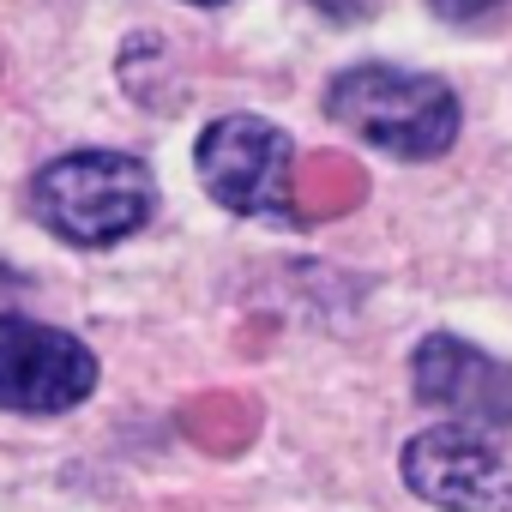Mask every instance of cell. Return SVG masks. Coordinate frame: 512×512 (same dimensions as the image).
Listing matches in <instances>:
<instances>
[{
	"mask_svg": "<svg viewBox=\"0 0 512 512\" xmlns=\"http://www.w3.org/2000/svg\"><path fill=\"white\" fill-rule=\"evenodd\" d=\"M326 115L356 133L362 145L404 157V163H428L458 139V97L428 79V73H404V67H350L332 79L326 91Z\"/></svg>",
	"mask_w": 512,
	"mask_h": 512,
	"instance_id": "obj_1",
	"label": "cell"
},
{
	"mask_svg": "<svg viewBox=\"0 0 512 512\" xmlns=\"http://www.w3.org/2000/svg\"><path fill=\"white\" fill-rule=\"evenodd\" d=\"M151 199V169L121 151H73L31 181V211L73 247H109L145 229Z\"/></svg>",
	"mask_w": 512,
	"mask_h": 512,
	"instance_id": "obj_2",
	"label": "cell"
},
{
	"mask_svg": "<svg viewBox=\"0 0 512 512\" xmlns=\"http://www.w3.org/2000/svg\"><path fill=\"white\" fill-rule=\"evenodd\" d=\"M193 163H199L205 193L223 211H241V217H290L296 199H302L296 151L260 115H223V121H211L199 133Z\"/></svg>",
	"mask_w": 512,
	"mask_h": 512,
	"instance_id": "obj_3",
	"label": "cell"
},
{
	"mask_svg": "<svg viewBox=\"0 0 512 512\" xmlns=\"http://www.w3.org/2000/svg\"><path fill=\"white\" fill-rule=\"evenodd\" d=\"M97 392V356L43 320L0 314V410H73Z\"/></svg>",
	"mask_w": 512,
	"mask_h": 512,
	"instance_id": "obj_4",
	"label": "cell"
},
{
	"mask_svg": "<svg viewBox=\"0 0 512 512\" xmlns=\"http://www.w3.org/2000/svg\"><path fill=\"white\" fill-rule=\"evenodd\" d=\"M416 398L428 410L446 416V428H470V434H506L512 428V368L482 356L476 344L434 332L416 344Z\"/></svg>",
	"mask_w": 512,
	"mask_h": 512,
	"instance_id": "obj_5",
	"label": "cell"
},
{
	"mask_svg": "<svg viewBox=\"0 0 512 512\" xmlns=\"http://www.w3.org/2000/svg\"><path fill=\"white\" fill-rule=\"evenodd\" d=\"M404 482L440 512H512V464L470 428H434L404 446Z\"/></svg>",
	"mask_w": 512,
	"mask_h": 512,
	"instance_id": "obj_6",
	"label": "cell"
},
{
	"mask_svg": "<svg viewBox=\"0 0 512 512\" xmlns=\"http://www.w3.org/2000/svg\"><path fill=\"white\" fill-rule=\"evenodd\" d=\"M428 7H434L446 25H476V19H494L506 0H428Z\"/></svg>",
	"mask_w": 512,
	"mask_h": 512,
	"instance_id": "obj_7",
	"label": "cell"
},
{
	"mask_svg": "<svg viewBox=\"0 0 512 512\" xmlns=\"http://www.w3.org/2000/svg\"><path fill=\"white\" fill-rule=\"evenodd\" d=\"M193 7H223V0H193Z\"/></svg>",
	"mask_w": 512,
	"mask_h": 512,
	"instance_id": "obj_8",
	"label": "cell"
}]
</instances>
